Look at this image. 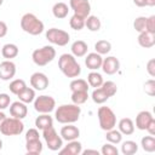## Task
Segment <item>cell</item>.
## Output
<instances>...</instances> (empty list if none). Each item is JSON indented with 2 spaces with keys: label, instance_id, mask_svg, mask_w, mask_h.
Masks as SVG:
<instances>
[{
  "label": "cell",
  "instance_id": "cell-1",
  "mask_svg": "<svg viewBox=\"0 0 155 155\" xmlns=\"http://www.w3.org/2000/svg\"><path fill=\"white\" fill-rule=\"evenodd\" d=\"M81 108L78 104H62L54 110V119L59 124H74L80 119Z\"/></svg>",
  "mask_w": 155,
  "mask_h": 155
},
{
  "label": "cell",
  "instance_id": "cell-2",
  "mask_svg": "<svg viewBox=\"0 0 155 155\" xmlns=\"http://www.w3.org/2000/svg\"><path fill=\"white\" fill-rule=\"evenodd\" d=\"M58 68L64 76L75 79L81 74V67L71 53H63L58 58Z\"/></svg>",
  "mask_w": 155,
  "mask_h": 155
},
{
  "label": "cell",
  "instance_id": "cell-3",
  "mask_svg": "<svg viewBox=\"0 0 155 155\" xmlns=\"http://www.w3.org/2000/svg\"><path fill=\"white\" fill-rule=\"evenodd\" d=\"M21 28L27 34L36 36L44 31L45 25H44V22L39 19L34 13L28 12V13H24L21 18Z\"/></svg>",
  "mask_w": 155,
  "mask_h": 155
},
{
  "label": "cell",
  "instance_id": "cell-4",
  "mask_svg": "<svg viewBox=\"0 0 155 155\" xmlns=\"http://www.w3.org/2000/svg\"><path fill=\"white\" fill-rule=\"evenodd\" d=\"M56 57V50L52 45H46L40 48H36L31 53L33 62L39 67H45L51 63Z\"/></svg>",
  "mask_w": 155,
  "mask_h": 155
},
{
  "label": "cell",
  "instance_id": "cell-5",
  "mask_svg": "<svg viewBox=\"0 0 155 155\" xmlns=\"http://www.w3.org/2000/svg\"><path fill=\"white\" fill-rule=\"evenodd\" d=\"M97 116H98V122L99 127L103 131L111 130L116 126V115L113 111L111 108L109 107H99L97 110Z\"/></svg>",
  "mask_w": 155,
  "mask_h": 155
},
{
  "label": "cell",
  "instance_id": "cell-6",
  "mask_svg": "<svg viewBox=\"0 0 155 155\" xmlns=\"http://www.w3.org/2000/svg\"><path fill=\"white\" fill-rule=\"evenodd\" d=\"M24 131V124L21 119L17 117H7L2 121L0 126V132L4 136H19Z\"/></svg>",
  "mask_w": 155,
  "mask_h": 155
},
{
  "label": "cell",
  "instance_id": "cell-7",
  "mask_svg": "<svg viewBox=\"0 0 155 155\" xmlns=\"http://www.w3.org/2000/svg\"><path fill=\"white\" fill-rule=\"evenodd\" d=\"M42 137L46 142V145L52 151H58L63 147V139L61 134L57 133L53 126H50L45 130H42Z\"/></svg>",
  "mask_w": 155,
  "mask_h": 155
},
{
  "label": "cell",
  "instance_id": "cell-8",
  "mask_svg": "<svg viewBox=\"0 0 155 155\" xmlns=\"http://www.w3.org/2000/svg\"><path fill=\"white\" fill-rule=\"evenodd\" d=\"M33 104L35 111H38L39 114H50L56 109V101L48 94H41L39 97H35Z\"/></svg>",
  "mask_w": 155,
  "mask_h": 155
},
{
  "label": "cell",
  "instance_id": "cell-9",
  "mask_svg": "<svg viewBox=\"0 0 155 155\" xmlns=\"http://www.w3.org/2000/svg\"><path fill=\"white\" fill-rule=\"evenodd\" d=\"M45 36L48 40V42H51L52 45H57V46H65L70 41L69 33L63 29H58V28H50L46 31Z\"/></svg>",
  "mask_w": 155,
  "mask_h": 155
},
{
  "label": "cell",
  "instance_id": "cell-10",
  "mask_svg": "<svg viewBox=\"0 0 155 155\" xmlns=\"http://www.w3.org/2000/svg\"><path fill=\"white\" fill-rule=\"evenodd\" d=\"M69 7L73 10L74 15L86 18L91 15V4L88 0H70Z\"/></svg>",
  "mask_w": 155,
  "mask_h": 155
},
{
  "label": "cell",
  "instance_id": "cell-11",
  "mask_svg": "<svg viewBox=\"0 0 155 155\" xmlns=\"http://www.w3.org/2000/svg\"><path fill=\"white\" fill-rule=\"evenodd\" d=\"M48 84H50V80H48L47 75L41 73V71H35L30 76V86L35 91H44V90H46L48 87Z\"/></svg>",
  "mask_w": 155,
  "mask_h": 155
},
{
  "label": "cell",
  "instance_id": "cell-12",
  "mask_svg": "<svg viewBox=\"0 0 155 155\" xmlns=\"http://www.w3.org/2000/svg\"><path fill=\"white\" fill-rule=\"evenodd\" d=\"M16 75V64L11 59H5L0 63V79L8 81Z\"/></svg>",
  "mask_w": 155,
  "mask_h": 155
},
{
  "label": "cell",
  "instance_id": "cell-13",
  "mask_svg": "<svg viewBox=\"0 0 155 155\" xmlns=\"http://www.w3.org/2000/svg\"><path fill=\"white\" fill-rule=\"evenodd\" d=\"M101 68L107 75H114L120 69V61L114 56H108V57L103 58Z\"/></svg>",
  "mask_w": 155,
  "mask_h": 155
},
{
  "label": "cell",
  "instance_id": "cell-14",
  "mask_svg": "<svg viewBox=\"0 0 155 155\" xmlns=\"http://www.w3.org/2000/svg\"><path fill=\"white\" fill-rule=\"evenodd\" d=\"M61 137L63 140H74V139H78L80 137V130L74 126L73 124H65V126H63L61 128V132H59Z\"/></svg>",
  "mask_w": 155,
  "mask_h": 155
},
{
  "label": "cell",
  "instance_id": "cell-15",
  "mask_svg": "<svg viewBox=\"0 0 155 155\" xmlns=\"http://www.w3.org/2000/svg\"><path fill=\"white\" fill-rule=\"evenodd\" d=\"M81 151H82V144L78 139L69 140L67 145L62 147L58 150L61 155H80Z\"/></svg>",
  "mask_w": 155,
  "mask_h": 155
},
{
  "label": "cell",
  "instance_id": "cell-16",
  "mask_svg": "<svg viewBox=\"0 0 155 155\" xmlns=\"http://www.w3.org/2000/svg\"><path fill=\"white\" fill-rule=\"evenodd\" d=\"M10 114L13 117L23 120L28 114V107L25 103H23L21 101H16L10 104Z\"/></svg>",
  "mask_w": 155,
  "mask_h": 155
},
{
  "label": "cell",
  "instance_id": "cell-17",
  "mask_svg": "<svg viewBox=\"0 0 155 155\" xmlns=\"http://www.w3.org/2000/svg\"><path fill=\"white\" fill-rule=\"evenodd\" d=\"M102 62H103V57L99 53H97V52L87 53V56L85 58V65L90 70H98V69H101Z\"/></svg>",
  "mask_w": 155,
  "mask_h": 155
},
{
  "label": "cell",
  "instance_id": "cell-18",
  "mask_svg": "<svg viewBox=\"0 0 155 155\" xmlns=\"http://www.w3.org/2000/svg\"><path fill=\"white\" fill-rule=\"evenodd\" d=\"M154 119L153 114L148 110H142L137 114L136 116V127L140 131H145L147 126L149 125V122Z\"/></svg>",
  "mask_w": 155,
  "mask_h": 155
},
{
  "label": "cell",
  "instance_id": "cell-19",
  "mask_svg": "<svg viewBox=\"0 0 155 155\" xmlns=\"http://www.w3.org/2000/svg\"><path fill=\"white\" fill-rule=\"evenodd\" d=\"M87 50H88V46H87V44L84 40H76L70 46L71 54L74 57H78V58L86 56L87 54Z\"/></svg>",
  "mask_w": 155,
  "mask_h": 155
},
{
  "label": "cell",
  "instance_id": "cell-20",
  "mask_svg": "<svg viewBox=\"0 0 155 155\" xmlns=\"http://www.w3.org/2000/svg\"><path fill=\"white\" fill-rule=\"evenodd\" d=\"M117 130L121 132L122 136H130L134 132V122L130 117H122L117 122Z\"/></svg>",
  "mask_w": 155,
  "mask_h": 155
},
{
  "label": "cell",
  "instance_id": "cell-21",
  "mask_svg": "<svg viewBox=\"0 0 155 155\" xmlns=\"http://www.w3.org/2000/svg\"><path fill=\"white\" fill-rule=\"evenodd\" d=\"M137 40H138L139 46H142L144 48H150L155 45V34H150V33L144 30V31L138 34Z\"/></svg>",
  "mask_w": 155,
  "mask_h": 155
},
{
  "label": "cell",
  "instance_id": "cell-22",
  "mask_svg": "<svg viewBox=\"0 0 155 155\" xmlns=\"http://www.w3.org/2000/svg\"><path fill=\"white\" fill-rule=\"evenodd\" d=\"M42 149H44V145L39 139H33V140H25V150H27V154L29 155H39L42 153Z\"/></svg>",
  "mask_w": 155,
  "mask_h": 155
},
{
  "label": "cell",
  "instance_id": "cell-23",
  "mask_svg": "<svg viewBox=\"0 0 155 155\" xmlns=\"http://www.w3.org/2000/svg\"><path fill=\"white\" fill-rule=\"evenodd\" d=\"M69 13V6L65 4V2H56L53 6H52V15L58 18V19H63L68 16Z\"/></svg>",
  "mask_w": 155,
  "mask_h": 155
},
{
  "label": "cell",
  "instance_id": "cell-24",
  "mask_svg": "<svg viewBox=\"0 0 155 155\" xmlns=\"http://www.w3.org/2000/svg\"><path fill=\"white\" fill-rule=\"evenodd\" d=\"M19 53V48L16 44H5L1 48V56L5 58V59H12V58H16Z\"/></svg>",
  "mask_w": 155,
  "mask_h": 155
},
{
  "label": "cell",
  "instance_id": "cell-25",
  "mask_svg": "<svg viewBox=\"0 0 155 155\" xmlns=\"http://www.w3.org/2000/svg\"><path fill=\"white\" fill-rule=\"evenodd\" d=\"M50 126H53V119L50 116V114H40L35 119V127L38 130H45Z\"/></svg>",
  "mask_w": 155,
  "mask_h": 155
},
{
  "label": "cell",
  "instance_id": "cell-26",
  "mask_svg": "<svg viewBox=\"0 0 155 155\" xmlns=\"http://www.w3.org/2000/svg\"><path fill=\"white\" fill-rule=\"evenodd\" d=\"M87 84L88 86L93 87V88H97V87H101L102 84H103V76L102 74H99L97 70H92L88 75H87Z\"/></svg>",
  "mask_w": 155,
  "mask_h": 155
},
{
  "label": "cell",
  "instance_id": "cell-27",
  "mask_svg": "<svg viewBox=\"0 0 155 155\" xmlns=\"http://www.w3.org/2000/svg\"><path fill=\"white\" fill-rule=\"evenodd\" d=\"M17 97L19 98V101L21 102H23V103H25V104H28V103H33L34 102V99H35V90L33 88V87H25L22 92H19L18 94H17Z\"/></svg>",
  "mask_w": 155,
  "mask_h": 155
},
{
  "label": "cell",
  "instance_id": "cell-28",
  "mask_svg": "<svg viewBox=\"0 0 155 155\" xmlns=\"http://www.w3.org/2000/svg\"><path fill=\"white\" fill-rule=\"evenodd\" d=\"M85 27L90 30V31H98L102 27V22L97 16L90 15L86 17L85 19Z\"/></svg>",
  "mask_w": 155,
  "mask_h": 155
},
{
  "label": "cell",
  "instance_id": "cell-29",
  "mask_svg": "<svg viewBox=\"0 0 155 155\" xmlns=\"http://www.w3.org/2000/svg\"><path fill=\"white\" fill-rule=\"evenodd\" d=\"M88 84L85 79H80V78H75L70 81L69 84V88L71 92L75 91H88Z\"/></svg>",
  "mask_w": 155,
  "mask_h": 155
},
{
  "label": "cell",
  "instance_id": "cell-30",
  "mask_svg": "<svg viewBox=\"0 0 155 155\" xmlns=\"http://www.w3.org/2000/svg\"><path fill=\"white\" fill-rule=\"evenodd\" d=\"M91 98H92V101H93L96 104H103V103H105V102L109 99V96L103 91L102 87H97V88H94V90L92 91Z\"/></svg>",
  "mask_w": 155,
  "mask_h": 155
},
{
  "label": "cell",
  "instance_id": "cell-31",
  "mask_svg": "<svg viewBox=\"0 0 155 155\" xmlns=\"http://www.w3.org/2000/svg\"><path fill=\"white\" fill-rule=\"evenodd\" d=\"M105 139L111 144H119L122 142V134L119 130H115L114 127L111 130L105 131Z\"/></svg>",
  "mask_w": 155,
  "mask_h": 155
},
{
  "label": "cell",
  "instance_id": "cell-32",
  "mask_svg": "<svg viewBox=\"0 0 155 155\" xmlns=\"http://www.w3.org/2000/svg\"><path fill=\"white\" fill-rule=\"evenodd\" d=\"M142 149L147 153H154L155 151V137L154 136H144L140 139Z\"/></svg>",
  "mask_w": 155,
  "mask_h": 155
},
{
  "label": "cell",
  "instance_id": "cell-33",
  "mask_svg": "<svg viewBox=\"0 0 155 155\" xmlns=\"http://www.w3.org/2000/svg\"><path fill=\"white\" fill-rule=\"evenodd\" d=\"M138 151V144L134 140H125L121 144V153L124 155H133Z\"/></svg>",
  "mask_w": 155,
  "mask_h": 155
},
{
  "label": "cell",
  "instance_id": "cell-34",
  "mask_svg": "<svg viewBox=\"0 0 155 155\" xmlns=\"http://www.w3.org/2000/svg\"><path fill=\"white\" fill-rule=\"evenodd\" d=\"M94 52L99 53L101 56L103 54H108L110 51H111V44L110 41L108 40H98L96 44H94Z\"/></svg>",
  "mask_w": 155,
  "mask_h": 155
},
{
  "label": "cell",
  "instance_id": "cell-35",
  "mask_svg": "<svg viewBox=\"0 0 155 155\" xmlns=\"http://www.w3.org/2000/svg\"><path fill=\"white\" fill-rule=\"evenodd\" d=\"M25 87H27V84H25V81H24L23 79H15V80H12V81L10 82L8 90H10L11 93H13V94L17 96V94H18L19 92H22Z\"/></svg>",
  "mask_w": 155,
  "mask_h": 155
},
{
  "label": "cell",
  "instance_id": "cell-36",
  "mask_svg": "<svg viewBox=\"0 0 155 155\" xmlns=\"http://www.w3.org/2000/svg\"><path fill=\"white\" fill-rule=\"evenodd\" d=\"M88 99V91H75L71 92V102L74 104L81 105Z\"/></svg>",
  "mask_w": 155,
  "mask_h": 155
},
{
  "label": "cell",
  "instance_id": "cell-37",
  "mask_svg": "<svg viewBox=\"0 0 155 155\" xmlns=\"http://www.w3.org/2000/svg\"><path fill=\"white\" fill-rule=\"evenodd\" d=\"M85 19L86 18H82L78 15H73L69 19V25L74 30H81L85 27Z\"/></svg>",
  "mask_w": 155,
  "mask_h": 155
},
{
  "label": "cell",
  "instance_id": "cell-38",
  "mask_svg": "<svg viewBox=\"0 0 155 155\" xmlns=\"http://www.w3.org/2000/svg\"><path fill=\"white\" fill-rule=\"evenodd\" d=\"M101 87H102L103 91L109 96V98L113 97V96H115L116 92H117V86H116V84H115L114 81H111V80L103 81V84H102Z\"/></svg>",
  "mask_w": 155,
  "mask_h": 155
},
{
  "label": "cell",
  "instance_id": "cell-39",
  "mask_svg": "<svg viewBox=\"0 0 155 155\" xmlns=\"http://www.w3.org/2000/svg\"><path fill=\"white\" fill-rule=\"evenodd\" d=\"M99 153L103 154V155H117L119 154V150H117V148L114 144H111V143L108 142L107 144L102 145Z\"/></svg>",
  "mask_w": 155,
  "mask_h": 155
},
{
  "label": "cell",
  "instance_id": "cell-40",
  "mask_svg": "<svg viewBox=\"0 0 155 155\" xmlns=\"http://www.w3.org/2000/svg\"><path fill=\"white\" fill-rule=\"evenodd\" d=\"M145 22H147V17L144 16H139L133 21V28L136 31L142 33L145 30Z\"/></svg>",
  "mask_w": 155,
  "mask_h": 155
},
{
  "label": "cell",
  "instance_id": "cell-41",
  "mask_svg": "<svg viewBox=\"0 0 155 155\" xmlns=\"http://www.w3.org/2000/svg\"><path fill=\"white\" fill-rule=\"evenodd\" d=\"M144 92L148 96H150V97H154L155 96V80L154 79L147 80L144 82Z\"/></svg>",
  "mask_w": 155,
  "mask_h": 155
},
{
  "label": "cell",
  "instance_id": "cell-42",
  "mask_svg": "<svg viewBox=\"0 0 155 155\" xmlns=\"http://www.w3.org/2000/svg\"><path fill=\"white\" fill-rule=\"evenodd\" d=\"M145 31H148V33H150V34H155V16H154V15L147 17Z\"/></svg>",
  "mask_w": 155,
  "mask_h": 155
},
{
  "label": "cell",
  "instance_id": "cell-43",
  "mask_svg": "<svg viewBox=\"0 0 155 155\" xmlns=\"http://www.w3.org/2000/svg\"><path fill=\"white\" fill-rule=\"evenodd\" d=\"M11 104V97L7 93H0V110L8 108Z\"/></svg>",
  "mask_w": 155,
  "mask_h": 155
},
{
  "label": "cell",
  "instance_id": "cell-44",
  "mask_svg": "<svg viewBox=\"0 0 155 155\" xmlns=\"http://www.w3.org/2000/svg\"><path fill=\"white\" fill-rule=\"evenodd\" d=\"M39 138H40V133L38 128H29L25 132V140H33V139H39Z\"/></svg>",
  "mask_w": 155,
  "mask_h": 155
},
{
  "label": "cell",
  "instance_id": "cell-45",
  "mask_svg": "<svg viewBox=\"0 0 155 155\" xmlns=\"http://www.w3.org/2000/svg\"><path fill=\"white\" fill-rule=\"evenodd\" d=\"M147 71L151 78H155V59L151 58L147 63Z\"/></svg>",
  "mask_w": 155,
  "mask_h": 155
},
{
  "label": "cell",
  "instance_id": "cell-46",
  "mask_svg": "<svg viewBox=\"0 0 155 155\" xmlns=\"http://www.w3.org/2000/svg\"><path fill=\"white\" fill-rule=\"evenodd\" d=\"M145 131H147L150 136H155V119H153V120L149 122V125L147 126Z\"/></svg>",
  "mask_w": 155,
  "mask_h": 155
},
{
  "label": "cell",
  "instance_id": "cell-47",
  "mask_svg": "<svg viewBox=\"0 0 155 155\" xmlns=\"http://www.w3.org/2000/svg\"><path fill=\"white\" fill-rule=\"evenodd\" d=\"M7 30H8L7 24H6L4 21H0V39H1V38H4V36H6Z\"/></svg>",
  "mask_w": 155,
  "mask_h": 155
},
{
  "label": "cell",
  "instance_id": "cell-48",
  "mask_svg": "<svg viewBox=\"0 0 155 155\" xmlns=\"http://www.w3.org/2000/svg\"><path fill=\"white\" fill-rule=\"evenodd\" d=\"M81 154L84 155H88V154H93V155H99V151L96 150V149H86V150H82Z\"/></svg>",
  "mask_w": 155,
  "mask_h": 155
},
{
  "label": "cell",
  "instance_id": "cell-49",
  "mask_svg": "<svg viewBox=\"0 0 155 155\" xmlns=\"http://www.w3.org/2000/svg\"><path fill=\"white\" fill-rule=\"evenodd\" d=\"M133 4H134L136 6H138V7H144V6H147L145 0H133Z\"/></svg>",
  "mask_w": 155,
  "mask_h": 155
},
{
  "label": "cell",
  "instance_id": "cell-50",
  "mask_svg": "<svg viewBox=\"0 0 155 155\" xmlns=\"http://www.w3.org/2000/svg\"><path fill=\"white\" fill-rule=\"evenodd\" d=\"M6 119V115H5V113L2 111V110H0V126H1V124H2V121Z\"/></svg>",
  "mask_w": 155,
  "mask_h": 155
},
{
  "label": "cell",
  "instance_id": "cell-51",
  "mask_svg": "<svg viewBox=\"0 0 155 155\" xmlns=\"http://www.w3.org/2000/svg\"><path fill=\"white\" fill-rule=\"evenodd\" d=\"M147 6H154L155 5V0H145Z\"/></svg>",
  "mask_w": 155,
  "mask_h": 155
},
{
  "label": "cell",
  "instance_id": "cell-52",
  "mask_svg": "<svg viewBox=\"0 0 155 155\" xmlns=\"http://www.w3.org/2000/svg\"><path fill=\"white\" fill-rule=\"evenodd\" d=\"M1 149H2V140L0 139V150H1Z\"/></svg>",
  "mask_w": 155,
  "mask_h": 155
},
{
  "label": "cell",
  "instance_id": "cell-53",
  "mask_svg": "<svg viewBox=\"0 0 155 155\" xmlns=\"http://www.w3.org/2000/svg\"><path fill=\"white\" fill-rule=\"evenodd\" d=\"M2 2H4V0H0V6L2 5Z\"/></svg>",
  "mask_w": 155,
  "mask_h": 155
}]
</instances>
